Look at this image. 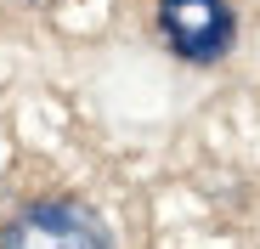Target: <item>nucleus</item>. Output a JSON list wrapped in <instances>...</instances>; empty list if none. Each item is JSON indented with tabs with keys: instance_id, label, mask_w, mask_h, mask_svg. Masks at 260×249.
<instances>
[{
	"instance_id": "3",
	"label": "nucleus",
	"mask_w": 260,
	"mask_h": 249,
	"mask_svg": "<svg viewBox=\"0 0 260 249\" xmlns=\"http://www.w3.org/2000/svg\"><path fill=\"white\" fill-rule=\"evenodd\" d=\"M23 6H40V0H23Z\"/></svg>"
},
{
	"instance_id": "2",
	"label": "nucleus",
	"mask_w": 260,
	"mask_h": 249,
	"mask_svg": "<svg viewBox=\"0 0 260 249\" xmlns=\"http://www.w3.org/2000/svg\"><path fill=\"white\" fill-rule=\"evenodd\" d=\"M158 28L187 63H215L232 46V12L221 0H158Z\"/></svg>"
},
{
	"instance_id": "1",
	"label": "nucleus",
	"mask_w": 260,
	"mask_h": 249,
	"mask_svg": "<svg viewBox=\"0 0 260 249\" xmlns=\"http://www.w3.org/2000/svg\"><path fill=\"white\" fill-rule=\"evenodd\" d=\"M0 249H113V243L85 204H34L6 227Z\"/></svg>"
}]
</instances>
